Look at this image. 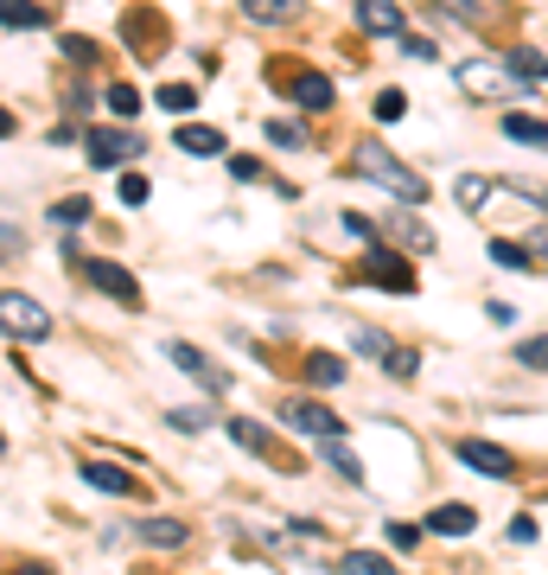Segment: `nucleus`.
<instances>
[{"label": "nucleus", "instance_id": "1", "mask_svg": "<svg viewBox=\"0 0 548 575\" xmlns=\"http://www.w3.org/2000/svg\"><path fill=\"white\" fill-rule=\"evenodd\" d=\"M351 166H358V180L383 186L389 198H403V205H421V198H428V180H421V173H408L403 160H396V153H383L376 141H358Z\"/></svg>", "mask_w": 548, "mask_h": 575}, {"label": "nucleus", "instance_id": "2", "mask_svg": "<svg viewBox=\"0 0 548 575\" xmlns=\"http://www.w3.org/2000/svg\"><path fill=\"white\" fill-rule=\"evenodd\" d=\"M83 275H90V281L109 295V301H121V307L141 301V281H135V275H128L121 263H109V256H83Z\"/></svg>", "mask_w": 548, "mask_h": 575}, {"label": "nucleus", "instance_id": "3", "mask_svg": "<svg viewBox=\"0 0 548 575\" xmlns=\"http://www.w3.org/2000/svg\"><path fill=\"white\" fill-rule=\"evenodd\" d=\"M83 153H90V166H121V160L141 153V141H135L128 128H90V135H83Z\"/></svg>", "mask_w": 548, "mask_h": 575}, {"label": "nucleus", "instance_id": "4", "mask_svg": "<svg viewBox=\"0 0 548 575\" xmlns=\"http://www.w3.org/2000/svg\"><path fill=\"white\" fill-rule=\"evenodd\" d=\"M281 422H288V428H300V435H319V441H326V435H345V422L331 416L326 403H313V396H293V403H281Z\"/></svg>", "mask_w": 548, "mask_h": 575}, {"label": "nucleus", "instance_id": "5", "mask_svg": "<svg viewBox=\"0 0 548 575\" xmlns=\"http://www.w3.org/2000/svg\"><path fill=\"white\" fill-rule=\"evenodd\" d=\"M459 90L466 96H511L523 83L511 77V65H459Z\"/></svg>", "mask_w": 548, "mask_h": 575}, {"label": "nucleus", "instance_id": "6", "mask_svg": "<svg viewBox=\"0 0 548 575\" xmlns=\"http://www.w3.org/2000/svg\"><path fill=\"white\" fill-rule=\"evenodd\" d=\"M7 333H13V340H45V333H51V320H45V307L38 301H26V295H7Z\"/></svg>", "mask_w": 548, "mask_h": 575}, {"label": "nucleus", "instance_id": "7", "mask_svg": "<svg viewBox=\"0 0 548 575\" xmlns=\"http://www.w3.org/2000/svg\"><path fill=\"white\" fill-rule=\"evenodd\" d=\"M459 460L473 467V473H485V480H511L516 460L504 455V448H491V441H459Z\"/></svg>", "mask_w": 548, "mask_h": 575}, {"label": "nucleus", "instance_id": "8", "mask_svg": "<svg viewBox=\"0 0 548 575\" xmlns=\"http://www.w3.org/2000/svg\"><path fill=\"white\" fill-rule=\"evenodd\" d=\"M358 20H364V33H383V38H403L408 33L403 7H389V0H358Z\"/></svg>", "mask_w": 548, "mask_h": 575}, {"label": "nucleus", "instance_id": "9", "mask_svg": "<svg viewBox=\"0 0 548 575\" xmlns=\"http://www.w3.org/2000/svg\"><path fill=\"white\" fill-rule=\"evenodd\" d=\"M364 281H383V288H396V295H415V275L396 268L389 250H370V256H364Z\"/></svg>", "mask_w": 548, "mask_h": 575}, {"label": "nucleus", "instance_id": "10", "mask_svg": "<svg viewBox=\"0 0 548 575\" xmlns=\"http://www.w3.org/2000/svg\"><path fill=\"white\" fill-rule=\"evenodd\" d=\"M166 358L179 365L185 378H198V383H205V390H223V378H218V371H211V358H205L198 345H179V340H173V345H166Z\"/></svg>", "mask_w": 548, "mask_h": 575}, {"label": "nucleus", "instance_id": "11", "mask_svg": "<svg viewBox=\"0 0 548 575\" xmlns=\"http://www.w3.org/2000/svg\"><path fill=\"white\" fill-rule=\"evenodd\" d=\"M288 90H293L300 110H331V77H319V71H300Z\"/></svg>", "mask_w": 548, "mask_h": 575}, {"label": "nucleus", "instance_id": "12", "mask_svg": "<svg viewBox=\"0 0 548 575\" xmlns=\"http://www.w3.org/2000/svg\"><path fill=\"white\" fill-rule=\"evenodd\" d=\"M473 525H478L473 505H434V518H428V531L440 537H473Z\"/></svg>", "mask_w": 548, "mask_h": 575}, {"label": "nucleus", "instance_id": "13", "mask_svg": "<svg viewBox=\"0 0 548 575\" xmlns=\"http://www.w3.org/2000/svg\"><path fill=\"white\" fill-rule=\"evenodd\" d=\"M383 230H389L396 243H408V250H434V230H428V225H415L408 211H389V218H383Z\"/></svg>", "mask_w": 548, "mask_h": 575}, {"label": "nucleus", "instance_id": "14", "mask_svg": "<svg viewBox=\"0 0 548 575\" xmlns=\"http://www.w3.org/2000/svg\"><path fill=\"white\" fill-rule=\"evenodd\" d=\"M319 448H326V467H338V473H345V480H351V486H358V480H364V460L351 455V448H345V435H326V441H319Z\"/></svg>", "mask_w": 548, "mask_h": 575}, {"label": "nucleus", "instance_id": "15", "mask_svg": "<svg viewBox=\"0 0 548 575\" xmlns=\"http://www.w3.org/2000/svg\"><path fill=\"white\" fill-rule=\"evenodd\" d=\"M504 135L511 141H523V148H548V122H536V115H504Z\"/></svg>", "mask_w": 548, "mask_h": 575}, {"label": "nucleus", "instance_id": "16", "mask_svg": "<svg viewBox=\"0 0 548 575\" xmlns=\"http://www.w3.org/2000/svg\"><path fill=\"white\" fill-rule=\"evenodd\" d=\"M77 473H83L96 493H128V473H121V467H109V460H83Z\"/></svg>", "mask_w": 548, "mask_h": 575}, {"label": "nucleus", "instance_id": "17", "mask_svg": "<svg viewBox=\"0 0 548 575\" xmlns=\"http://www.w3.org/2000/svg\"><path fill=\"white\" fill-rule=\"evenodd\" d=\"M223 428H230V441H236V448H249V455H275V441H268V428H256V422L230 416V422H223Z\"/></svg>", "mask_w": 548, "mask_h": 575}, {"label": "nucleus", "instance_id": "18", "mask_svg": "<svg viewBox=\"0 0 548 575\" xmlns=\"http://www.w3.org/2000/svg\"><path fill=\"white\" fill-rule=\"evenodd\" d=\"M135 531H141L147 543H160V550H179V543H185V525H179V518H141Z\"/></svg>", "mask_w": 548, "mask_h": 575}, {"label": "nucleus", "instance_id": "19", "mask_svg": "<svg viewBox=\"0 0 548 575\" xmlns=\"http://www.w3.org/2000/svg\"><path fill=\"white\" fill-rule=\"evenodd\" d=\"M179 148L185 153H223V135H218V128H205V122H185V128H179Z\"/></svg>", "mask_w": 548, "mask_h": 575}, {"label": "nucleus", "instance_id": "20", "mask_svg": "<svg viewBox=\"0 0 548 575\" xmlns=\"http://www.w3.org/2000/svg\"><path fill=\"white\" fill-rule=\"evenodd\" d=\"M511 77L523 83V90H536V83H548V58H536V51H511Z\"/></svg>", "mask_w": 548, "mask_h": 575}, {"label": "nucleus", "instance_id": "21", "mask_svg": "<svg viewBox=\"0 0 548 575\" xmlns=\"http://www.w3.org/2000/svg\"><path fill=\"white\" fill-rule=\"evenodd\" d=\"M0 20L20 33V26H45L51 13H45V7H33V0H0Z\"/></svg>", "mask_w": 548, "mask_h": 575}, {"label": "nucleus", "instance_id": "22", "mask_svg": "<svg viewBox=\"0 0 548 575\" xmlns=\"http://www.w3.org/2000/svg\"><path fill=\"white\" fill-rule=\"evenodd\" d=\"M306 378L319 383V390H331V383H345V365H338L331 352H313V358H306Z\"/></svg>", "mask_w": 548, "mask_h": 575}, {"label": "nucleus", "instance_id": "23", "mask_svg": "<svg viewBox=\"0 0 548 575\" xmlns=\"http://www.w3.org/2000/svg\"><path fill=\"white\" fill-rule=\"evenodd\" d=\"M491 180H478V173H466V180H459V186H453V198H459V205H466V211H478V205H491Z\"/></svg>", "mask_w": 548, "mask_h": 575}, {"label": "nucleus", "instance_id": "24", "mask_svg": "<svg viewBox=\"0 0 548 575\" xmlns=\"http://www.w3.org/2000/svg\"><path fill=\"white\" fill-rule=\"evenodd\" d=\"M529 256H536V250H523V243H511V237H498V243H491V263H498V268H536Z\"/></svg>", "mask_w": 548, "mask_h": 575}, {"label": "nucleus", "instance_id": "25", "mask_svg": "<svg viewBox=\"0 0 548 575\" xmlns=\"http://www.w3.org/2000/svg\"><path fill=\"white\" fill-rule=\"evenodd\" d=\"M338 570H345V575H383L389 563H383V556H370V550H351V556H338Z\"/></svg>", "mask_w": 548, "mask_h": 575}, {"label": "nucleus", "instance_id": "26", "mask_svg": "<svg viewBox=\"0 0 548 575\" xmlns=\"http://www.w3.org/2000/svg\"><path fill=\"white\" fill-rule=\"evenodd\" d=\"M300 0H249V20H261V26H275V20H288Z\"/></svg>", "mask_w": 548, "mask_h": 575}, {"label": "nucleus", "instance_id": "27", "mask_svg": "<svg viewBox=\"0 0 548 575\" xmlns=\"http://www.w3.org/2000/svg\"><path fill=\"white\" fill-rule=\"evenodd\" d=\"M358 352H364V358H383V365H389V352H396V345L383 340L376 326H358Z\"/></svg>", "mask_w": 548, "mask_h": 575}, {"label": "nucleus", "instance_id": "28", "mask_svg": "<svg viewBox=\"0 0 548 575\" xmlns=\"http://www.w3.org/2000/svg\"><path fill=\"white\" fill-rule=\"evenodd\" d=\"M191 103H198V90H191V83H166V90H160V110H191Z\"/></svg>", "mask_w": 548, "mask_h": 575}, {"label": "nucleus", "instance_id": "29", "mask_svg": "<svg viewBox=\"0 0 548 575\" xmlns=\"http://www.w3.org/2000/svg\"><path fill=\"white\" fill-rule=\"evenodd\" d=\"M376 115H383V122H403V115H408V96H403V90H383V96H376Z\"/></svg>", "mask_w": 548, "mask_h": 575}, {"label": "nucleus", "instance_id": "30", "mask_svg": "<svg viewBox=\"0 0 548 575\" xmlns=\"http://www.w3.org/2000/svg\"><path fill=\"white\" fill-rule=\"evenodd\" d=\"M516 365H529V371H548V340L516 345Z\"/></svg>", "mask_w": 548, "mask_h": 575}, {"label": "nucleus", "instance_id": "31", "mask_svg": "<svg viewBox=\"0 0 548 575\" xmlns=\"http://www.w3.org/2000/svg\"><path fill=\"white\" fill-rule=\"evenodd\" d=\"M109 110H115V115H135V110H141V96H135V83H115V90H109Z\"/></svg>", "mask_w": 548, "mask_h": 575}, {"label": "nucleus", "instance_id": "32", "mask_svg": "<svg viewBox=\"0 0 548 575\" xmlns=\"http://www.w3.org/2000/svg\"><path fill=\"white\" fill-rule=\"evenodd\" d=\"M51 218H58V225H83V218H90V198H65Z\"/></svg>", "mask_w": 548, "mask_h": 575}, {"label": "nucleus", "instance_id": "33", "mask_svg": "<svg viewBox=\"0 0 548 575\" xmlns=\"http://www.w3.org/2000/svg\"><path fill=\"white\" fill-rule=\"evenodd\" d=\"M446 7H453V13H459V20H466V26H478V20H485V13H491V0H446Z\"/></svg>", "mask_w": 548, "mask_h": 575}, {"label": "nucleus", "instance_id": "34", "mask_svg": "<svg viewBox=\"0 0 548 575\" xmlns=\"http://www.w3.org/2000/svg\"><path fill=\"white\" fill-rule=\"evenodd\" d=\"M121 205H147V180L141 173H121Z\"/></svg>", "mask_w": 548, "mask_h": 575}, {"label": "nucleus", "instance_id": "35", "mask_svg": "<svg viewBox=\"0 0 548 575\" xmlns=\"http://www.w3.org/2000/svg\"><path fill=\"white\" fill-rule=\"evenodd\" d=\"M166 422H173V428H205V422H211V410H173Z\"/></svg>", "mask_w": 548, "mask_h": 575}, {"label": "nucleus", "instance_id": "36", "mask_svg": "<svg viewBox=\"0 0 548 575\" xmlns=\"http://www.w3.org/2000/svg\"><path fill=\"white\" fill-rule=\"evenodd\" d=\"M268 141H281V148H300V128H293V122H268Z\"/></svg>", "mask_w": 548, "mask_h": 575}, {"label": "nucleus", "instance_id": "37", "mask_svg": "<svg viewBox=\"0 0 548 575\" xmlns=\"http://www.w3.org/2000/svg\"><path fill=\"white\" fill-rule=\"evenodd\" d=\"M389 378H415V352H403V345L389 352Z\"/></svg>", "mask_w": 548, "mask_h": 575}, {"label": "nucleus", "instance_id": "38", "mask_svg": "<svg viewBox=\"0 0 548 575\" xmlns=\"http://www.w3.org/2000/svg\"><path fill=\"white\" fill-rule=\"evenodd\" d=\"M389 543H396V550H415V543H421V531H415V525H389Z\"/></svg>", "mask_w": 548, "mask_h": 575}, {"label": "nucleus", "instance_id": "39", "mask_svg": "<svg viewBox=\"0 0 548 575\" xmlns=\"http://www.w3.org/2000/svg\"><path fill=\"white\" fill-rule=\"evenodd\" d=\"M529 250H543V256H548V230H536V243H529Z\"/></svg>", "mask_w": 548, "mask_h": 575}]
</instances>
